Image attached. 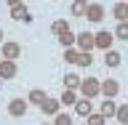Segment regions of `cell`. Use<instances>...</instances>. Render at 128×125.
<instances>
[{
  "label": "cell",
  "mask_w": 128,
  "mask_h": 125,
  "mask_svg": "<svg viewBox=\"0 0 128 125\" xmlns=\"http://www.w3.org/2000/svg\"><path fill=\"white\" fill-rule=\"evenodd\" d=\"M78 93L83 96V99H88V101L96 99V96L102 93V80H99V77H86L83 83H80V91H78Z\"/></svg>",
  "instance_id": "6da1fadb"
},
{
  "label": "cell",
  "mask_w": 128,
  "mask_h": 125,
  "mask_svg": "<svg viewBox=\"0 0 128 125\" xmlns=\"http://www.w3.org/2000/svg\"><path fill=\"white\" fill-rule=\"evenodd\" d=\"M0 56L8 59V61H16V59H22V45L14 43V40H6V43L0 45Z\"/></svg>",
  "instance_id": "7a4b0ae2"
},
{
  "label": "cell",
  "mask_w": 128,
  "mask_h": 125,
  "mask_svg": "<svg viewBox=\"0 0 128 125\" xmlns=\"http://www.w3.org/2000/svg\"><path fill=\"white\" fill-rule=\"evenodd\" d=\"M94 40H96V48L107 53V51H112V43H115V35H112L110 29H102V32H96V35H94Z\"/></svg>",
  "instance_id": "3957f363"
},
{
  "label": "cell",
  "mask_w": 128,
  "mask_h": 125,
  "mask_svg": "<svg viewBox=\"0 0 128 125\" xmlns=\"http://www.w3.org/2000/svg\"><path fill=\"white\" fill-rule=\"evenodd\" d=\"M27 109H30V101L27 99H11L8 101V115L11 117H24Z\"/></svg>",
  "instance_id": "277c9868"
},
{
  "label": "cell",
  "mask_w": 128,
  "mask_h": 125,
  "mask_svg": "<svg viewBox=\"0 0 128 125\" xmlns=\"http://www.w3.org/2000/svg\"><path fill=\"white\" fill-rule=\"evenodd\" d=\"M75 45H78L80 53H91V51L96 48V40H94V35H91V32H80L78 40H75Z\"/></svg>",
  "instance_id": "5b68a950"
},
{
  "label": "cell",
  "mask_w": 128,
  "mask_h": 125,
  "mask_svg": "<svg viewBox=\"0 0 128 125\" xmlns=\"http://www.w3.org/2000/svg\"><path fill=\"white\" fill-rule=\"evenodd\" d=\"M86 19L94 21V24H99L104 19V5H102V3H88V5H86Z\"/></svg>",
  "instance_id": "8992f818"
},
{
  "label": "cell",
  "mask_w": 128,
  "mask_h": 125,
  "mask_svg": "<svg viewBox=\"0 0 128 125\" xmlns=\"http://www.w3.org/2000/svg\"><path fill=\"white\" fill-rule=\"evenodd\" d=\"M16 72H19V64L16 61H8V59L0 61V80H14Z\"/></svg>",
  "instance_id": "52a82bcc"
},
{
  "label": "cell",
  "mask_w": 128,
  "mask_h": 125,
  "mask_svg": "<svg viewBox=\"0 0 128 125\" xmlns=\"http://www.w3.org/2000/svg\"><path fill=\"white\" fill-rule=\"evenodd\" d=\"M118 93H120V83L118 80H112V77L102 80V96L104 99H115Z\"/></svg>",
  "instance_id": "ba28073f"
},
{
  "label": "cell",
  "mask_w": 128,
  "mask_h": 125,
  "mask_svg": "<svg viewBox=\"0 0 128 125\" xmlns=\"http://www.w3.org/2000/svg\"><path fill=\"white\" fill-rule=\"evenodd\" d=\"M40 109H43V115H46V117H56V115L62 112V101H59V99H51V96H48L46 101H43V107H40Z\"/></svg>",
  "instance_id": "9c48e42d"
},
{
  "label": "cell",
  "mask_w": 128,
  "mask_h": 125,
  "mask_svg": "<svg viewBox=\"0 0 128 125\" xmlns=\"http://www.w3.org/2000/svg\"><path fill=\"white\" fill-rule=\"evenodd\" d=\"M30 13L27 11V3H19V0H11V19L16 21H24V16Z\"/></svg>",
  "instance_id": "30bf717a"
},
{
  "label": "cell",
  "mask_w": 128,
  "mask_h": 125,
  "mask_svg": "<svg viewBox=\"0 0 128 125\" xmlns=\"http://www.w3.org/2000/svg\"><path fill=\"white\" fill-rule=\"evenodd\" d=\"M75 115H78V117H88V115H94V104L88 101V99H78V104H75Z\"/></svg>",
  "instance_id": "8fae6325"
},
{
  "label": "cell",
  "mask_w": 128,
  "mask_h": 125,
  "mask_svg": "<svg viewBox=\"0 0 128 125\" xmlns=\"http://www.w3.org/2000/svg\"><path fill=\"white\" fill-rule=\"evenodd\" d=\"M46 99H48V93L43 91V88H32L30 96H27V101L35 104V107H43V101H46Z\"/></svg>",
  "instance_id": "7c38bea8"
},
{
  "label": "cell",
  "mask_w": 128,
  "mask_h": 125,
  "mask_svg": "<svg viewBox=\"0 0 128 125\" xmlns=\"http://www.w3.org/2000/svg\"><path fill=\"white\" fill-rule=\"evenodd\" d=\"M112 16L118 19V24H126V21H128V3H115Z\"/></svg>",
  "instance_id": "4fadbf2b"
},
{
  "label": "cell",
  "mask_w": 128,
  "mask_h": 125,
  "mask_svg": "<svg viewBox=\"0 0 128 125\" xmlns=\"http://www.w3.org/2000/svg\"><path fill=\"white\" fill-rule=\"evenodd\" d=\"M120 61H123V56H120L118 51H115V48H112V51H107V53H104V64H107L110 69H115V67H120Z\"/></svg>",
  "instance_id": "5bb4252c"
},
{
  "label": "cell",
  "mask_w": 128,
  "mask_h": 125,
  "mask_svg": "<svg viewBox=\"0 0 128 125\" xmlns=\"http://www.w3.org/2000/svg\"><path fill=\"white\" fill-rule=\"evenodd\" d=\"M80 83H83V80H80L75 72L64 75V91H80Z\"/></svg>",
  "instance_id": "9a60e30c"
},
{
  "label": "cell",
  "mask_w": 128,
  "mask_h": 125,
  "mask_svg": "<svg viewBox=\"0 0 128 125\" xmlns=\"http://www.w3.org/2000/svg\"><path fill=\"white\" fill-rule=\"evenodd\" d=\"M59 101H62V107H75L78 104V91H64L59 96Z\"/></svg>",
  "instance_id": "2e32d148"
},
{
  "label": "cell",
  "mask_w": 128,
  "mask_h": 125,
  "mask_svg": "<svg viewBox=\"0 0 128 125\" xmlns=\"http://www.w3.org/2000/svg\"><path fill=\"white\" fill-rule=\"evenodd\" d=\"M102 115L104 117H115V115H118V104L112 101V99H104L102 101Z\"/></svg>",
  "instance_id": "e0dca14e"
},
{
  "label": "cell",
  "mask_w": 128,
  "mask_h": 125,
  "mask_svg": "<svg viewBox=\"0 0 128 125\" xmlns=\"http://www.w3.org/2000/svg\"><path fill=\"white\" fill-rule=\"evenodd\" d=\"M75 40H78V35L72 29H67L64 35H59V43H62V48H75Z\"/></svg>",
  "instance_id": "ac0fdd59"
},
{
  "label": "cell",
  "mask_w": 128,
  "mask_h": 125,
  "mask_svg": "<svg viewBox=\"0 0 128 125\" xmlns=\"http://www.w3.org/2000/svg\"><path fill=\"white\" fill-rule=\"evenodd\" d=\"M67 29H70V24L64 21V19H56V21L51 24V32H54L56 37H59V35H64V32H67Z\"/></svg>",
  "instance_id": "d6986e66"
},
{
  "label": "cell",
  "mask_w": 128,
  "mask_h": 125,
  "mask_svg": "<svg viewBox=\"0 0 128 125\" xmlns=\"http://www.w3.org/2000/svg\"><path fill=\"white\" fill-rule=\"evenodd\" d=\"M115 120H118L120 125H128V104H120V107H118V115H115Z\"/></svg>",
  "instance_id": "ffe728a7"
},
{
  "label": "cell",
  "mask_w": 128,
  "mask_h": 125,
  "mask_svg": "<svg viewBox=\"0 0 128 125\" xmlns=\"http://www.w3.org/2000/svg\"><path fill=\"white\" fill-rule=\"evenodd\" d=\"M78 56H80L78 48H64V61L67 64H78Z\"/></svg>",
  "instance_id": "44dd1931"
},
{
  "label": "cell",
  "mask_w": 128,
  "mask_h": 125,
  "mask_svg": "<svg viewBox=\"0 0 128 125\" xmlns=\"http://www.w3.org/2000/svg\"><path fill=\"white\" fill-rule=\"evenodd\" d=\"M112 35H115V40H128V21L126 24H118Z\"/></svg>",
  "instance_id": "7402d4cb"
},
{
  "label": "cell",
  "mask_w": 128,
  "mask_h": 125,
  "mask_svg": "<svg viewBox=\"0 0 128 125\" xmlns=\"http://www.w3.org/2000/svg\"><path fill=\"white\" fill-rule=\"evenodd\" d=\"M107 123V117H104L102 112H99V115H88L86 117V125H104Z\"/></svg>",
  "instance_id": "603a6c76"
},
{
  "label": "cell",
  "mask_w": 128,
  "mask_h": 125,
  "mask_svg": "<svg viewBox=\"0 0 128 125\" xmlns=\"http://www.w3.org/2000/svg\"><path fill=\"white\" fill-rule=\"evenodd\" d=\"M54 125H75V123H72V117L67 115V112H59V115L54 117Z\"/></svg>",
  "instance_id": "cb8c5ba5"
},
{
  "label": "cell",
  "mask_w": 128,
  "mask_h": 125,
  "mask_svg": "<svg viewBox=\"0 0 128 125\" xmlns=\"http://www.w3.org/2000/svg\"><path fill=\"white\" fill-rule=\"evenodd\" d=\"M91 64H94V56L91 53H80L78 56V67H91Z\"/></svg>",
  "instance_id": "d4e9b609"
},
{
  "label": "cell",
  "mask_w": 128,
  "mask_h": 125,
  "mask_svg": "<svg viewBox=\"0 0 128 125\" xmlns=\"http://www.w3.org/2000/svg\"><path fill=\"white\" fill-rule=\"evenodd\" d=\"M86 13V3H72V16H83Z\"/></svg>",
  "instance_id": "484cf974"
},
{
  "label": "cell",
  "mask_w": 128,
  "mask_h": 125,
  "mask_svg": "<svg viewBox=\"0 0 128 125\" xmlns=\"http://www.w3.org/2000/svg\"><path fill=\"white\" fill-rule=\"evenodd\" d=\"M3 43H6V40H3V29H0V45H3Z\"/></svg>",
  "instance_id": "4316f807"
},
{
  "label": "cell",
  "mask_w": 128,
  "mask_h": 125,
  "mask_svg": "<svg viewBox=\"0 0 128 125\" xmlns=\"http://www.w3.org/2000/svg\"><path fill=\"white\" fill-rule=\"evenodd\" d=\"M43 125H54V123H43Z\"/></svg>",
  "instance_id": "83f0119b"
},
{
  "label": "cell",
  "mask_w": 128,
  "mask_h": 125,
  "mask_svg": "<svg viewBox=\"0 0 128 125\" xmlns=\"http://www.w3.org/2000/svg\"><path fill=\"white\" fill-rule=\"evenodd\" d=\"M75 125H86V123H75Z\"/></svg>",
  "instance_id": "f1b7e54d"
},
{
  "label": "cell",
  "mask_w": 128,
  "mask_h": 125,
  "mask_svg": "<svg viewBox=\"0 0 128 125\" xmlns=\"http://www.w3.org/2000/svg\"><path fill=\"white\" fill-rule=\"evenodd\" d=\"M0 61H3V56H0Z\"/></svg>",
  "instance_id": "f546056e"
},
{
  "label": "cell",
  "mask_w": 128,
  "mask_h": 125,
  "mask_svg": "<svg viewBox=\"0 0 128 125\" xmlns=\"http://www.w3.org/2000/svg\"><path fill=\"white\" fill-rule=\"evenodd\" d=\"M0 85H3V80H0Z\"/></svg>",
  "instance_id": "4dcf8cb0"
}]
</instances>
